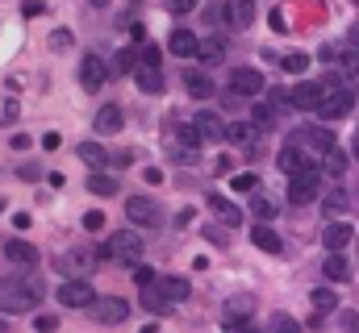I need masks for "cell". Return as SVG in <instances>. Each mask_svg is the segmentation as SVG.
Masks as SVG:
<instances>
[{
    "label": "cell",
    "mask_w": 359,
    "mask_h": 333,
    "mask_svg": "<svg viewBox=\"0 0 359 333\" xmlns=\"http://www.w3.org/2000/svg\"><path fill=\"white\" fill-rule=\"evenodd\" d=\"M126 217H130L134 225H159V208H155V200H147V196H130V200H126Z\"/></svg>",
    "instance_id": "10"
},
{
    "label": "cell",
    "mask_w": 359,
    "mask_h": 333,
    "mask_svg": "<svg viewBox=\"0 0 359 333\" xmlns=\"http://www.w3.org/2000/svg\"><path fill=\"white\" fill-rule=\"evenodd\" d=\"M59 142H63V138H59L55 129H50V134H42V150H59Z\"/></svg>",
    "instance_id": "48"
},
{
    "label": "cell",
    "mask_w": 359,
    "mask_h": 333,
    "mask_svg": "<svg viewBox=\"0 0 359 333\" xmlns=\"http://www.w3.org/2000/svg\"><path fill=\"white\" fill-rule=\"evenodd\" d=\"M113 67H117V76H126V71H138V55H134V50H117Z\"/></svg>",
    "instance_id": "35"
},
{
    "label": "cell",
    "mask_w": 359,
    "mask_h": 333,
    "mask_svg": "<svg viewBox=\"0 0 359 333\" xmlns=\"http://www.w3.org/2000/svg\"><path fill=\"white\" fill-rule=\"evenodd\" d=\"M343 71L347 76H359V42H347L343 46Z\"/></svg>",
    "instance_id": "34"
},
{
    "label": "cell",
    "mask_w": 359,
    "mask_h": 333,
    "mask_svg": "<svg viewBox=\"0 0 359 333\" xmlns=\"http://www.w3.org/2000/svg\"><path fill=\"white\" fill-rule=\"evenodd\" d=\"M163 4H168L172 13H192V8H196L201 0H163Z\"/></svg>",
    "instance_id": "44"
},
{
    "label": "cell",
    "mask_w": 359,
    "mask_h": 333,
    "mask_svg": "<svg viewBox=\"0 0 359 333\" xmlns=\"http://www.w3.org/2000/svg\"><path fill=\"white\" fill-rule=\"evenodd\" d=\"M255 134H259V125L251 121H234V125H226V142H234V146H251L255 142Z\"/></svg>",
    "instance_id": "22"
},
{
    "label": "cell",
    "mask_w": 359,
    "mask_h": 333,
    "mask_svg": "<svg viewBox=\"0 0 359 333\" xmlns=\"http://www.w3.org/2000/svg\"><path fill=\"white\" fill-rule=\"evenodd\" d=\"M196 46H201V38H196L192 29H172V38H168V50H172L176 59H188V55H196Z\"/></svg>",
    "instance_id": "18"
},
{
    "label": "cell",
    "mask_w": 359,
    "mask_h": 333,
    "mask_svg": "<svg viewBox=\"0 0 359 333\" xmlns=\"http://www.w3.org/2000/svg\"><path fill=\"white\" fill-rule=\"evenodd\" d=\"M184 87H188V96H196V100H209V96H213V80H209L205 71H188V76H184Z\"/></svg>",
    "instance_id": "24"
},
{
    "label": "cell",
    "mask_w": 359,
    "mask_h": 333,
    "mask_svg": "<svg viewBox=\"0 0 359 333\" xmlns=\"http://www.w3.org/2000/svg\"><path fill=\"white\" fill-rule=\"evenodd\" d=\"M318 187H322V171H318V166H305L301 175L288 179V200H292V204H309V200L318 196Z\"/></svg>",
    "instance_id": "6"
},
{
    "label": "cell",
    "mask_w": 359,
    "mask_h": 333,
    "mask_svg": "<svg viewBox=\"0 0 359 333\" xmlns=\"http://www.w3.org/2000/svg\"><path fill=\"white\" fill-rule=\"evenodd\" d=\"M100 258H121V262H134V267H138V258H142V238L130 234V229H121V234L109 238V246H100Z\"/></svg>",
    "instance_id": "4"
},
{
    "label": "cell",
    "mask_w": 359,
    "mask_h": 333,
    "mask_svg": "<svg viewBox=\"0 0 359 333\" xmlns=\"http://www.w3.org/2000/svg\"><path fill=\"white\" fill-rule=\"evenodd\" d=\"M92 317H96L100 325H121V321L130 317V304H126L121 296H104V300L92 304Z\"/></svg>",
    "instance_id": "7"
},
{
    "label": "cell",
    "mask_w": 359,
    "mask_h": 333,
    "mask_svg": "<svg viewBox=\"0 0 359 333\" xmlns=\"http://www.w3.org/2000/svg\"><path fill=\"white\" fill-rule=\"evenodd\" d=\"M355 4H359V0H355Z\"/></svg>",
    "instance_id": "55"
},
{
    "label": "cell",
    "mask_w": 359,
    "mask_h": 333,
    "mask_svg": "<svg viewBox=\"0 0 359 333\" xmlns=\"http://www.w3.org/2000/svg\"><path fill=\"white\" fill-rule=\"evenodd\" d=\"M222 21H226V25H234V29H247V25L255 21V0H226Z\"/></svg>",
    "instance_id": "11"
},
{
    "label": "cell",
    "mask_w": 359,
    "mask_h": 333,
    "mask_svg": "<svg viewBox=\"0 0 359 333\" xmlns=\"http://www.w3.org/2000/svg\"><path fill=\"white\" fill-rule=\"evenodd\" d=\"M309 300H313V309H318V317H330V313H334V304H339L330 288H318V292H313Z\"/></svg>",
    "instance_id": "33"
},
{
    "label": "cell",
    "mask_w": 359,
    "mask_h": 333,
    "mask_svg": "<svg viewBox=\"0 0 359 333\" xmlns=\"http://www.w3.org/2000/svg\"><path fill=\"white\" fill-rule=\"evenodd\" d=\"M188 279H180V275H159L151 288H142V304L151 309V313H163V309H172L180 300H188Z\"/></svg>",
    "instance_id": "2"
},
{
    "label": "cell",
    "mask_w": 359,
    "mask_h": 333,
    "mask_svg": "<svg viewBox=\"0 0 359 333\" xmlns=\"http://www.w3.org/2000/svg\"><path fill=\"white\" fill-rule=\"evenodd\" d=\"M280 67H284V71H292V76H301V71H309V55H284V59H280Z\"/></svg>",
    "instance_id": "36"
},
{
    "label": "cell",
    "mask_w": 359,
    "mask_h": 333,
    "mask_svg": "<svg viewBox=\"0 0 359 333\" xmlns=\"http://www.w3.org/2000/svg\"><path fill=\"white\" fill-rule=\"evenodd\" d=\"M292 142L301 146V150H318V155H330L339 142H334V134L326 129V125H301L297 134H292Z\"/></svg>",
    "instance_id": "5"
},
{
    "label": "cell",
    "mask_w": 359,
    "mask_h": 333,
    "mask_svg": "<svg viewBox=\"0 0 359 333\" xmlns=\"http://www.w3.org/2000/svg\"><path fill=\"white\" fill-rule=\"evenodd\" d=\"M271 333H301V325H297L288 313H276V317H271Z\"/></svg>",
    "instance_id": "38"
},
{
    "label": "cell",
    "mask_w": 359,
    "mask_h": 333,
    "mask_svg": "<svg viewBox=\"0 0 359 333\" xmlns=\"http://www.w3.org/2000/svg\"><path fill=\"white\" fill-rule=\"evenodd\" d=\"M88 192H96V196H117V179L104 175V171H92L88 175Z\"/></svg>",
    "instance_id": "30"
},
{
    "label": "cell",
    "mask_w": 359,
    "mask_h": 333,
    "mask_svg": "<svg viewBox=\"0 0 359 333\" xmlns=\"http://www.w3.org/2000/svg\"><path fill=\"white\" fill-rule=\"evenodd\" d=\"M196 59H205V63H222V59H226V42H222V38H201Z\"/></svg>",
    "instance_id": "26"
},
{
    "label": "cell",
    "mask_w": 359,
    "mask_h": 333,
    "mask_svg": "<svg viewBox=\"0 0 359 333\" xmlns=\"http://www.w3.org/2000/svg\"><path fill=\"white\" fill-rule=\"evenodd\" d=\"M134 279H138V288H151V283H155L159 275H155L151 267H142V262H138V267H134Z\"/></svg>",
    "instance_id": "41"
},
{
    "label": "cell",
    "mask_w": 359,
    "mask_h": 333,
    "mask_svg": "<svg viewBox=\"0 0 359 333\" xmlns=\"http://www.w3.org/2000/svg\"><path fill=\"white\" fill-rule=\"evenodd\" d=\"M322 275H326L330 283H343V279L351 275V267H347V258H343V254H330V258L322 262Z\"/></svg>",
    "instance_id": "28"
},
{
    "label": "cell",
    "mask_w": 359,
    "mask_h": 333,
    "mask_svg": "<svg viewBox=\"0 0 359 333\" xmlns=\"http://www.w3.org/2000/svg\"><path fill=\"white\" fill-rule=\"evenodd\" d=\"M209 204H213V213H217L226 225H238V221H243V208H238V204H230L226 196H209Z\"/></svg>",
    "instance_id": "27"
},
{
    "label": "cell",
    "mask_w": 359,
    "mask_h": 333,
    "mask_svg": "<svg viewBox=\"0 0 359 333\" xmlns=\"http://www.w3.org/2000/svg\"><path fill=\"white\" fill-rule=\"evenodd\" d=\"M4 258H8L13 267H34V262H38V250L29 246V242H21V238H8V242H4Z\"/></svg>",
    "instance_id": "17"
},
{
    "label": "cell",
    "mask_w": 359,
    "mask_h": 333,
    "mask_svg": "<svg viewBox=\"0 0 359 333\" xmlns=\"http://www.w3.org/2000/svg\"><path fill=\"white\" fill-rule=\"evenodd\" d=\"M355 238H359V234L347 225V221H343V225L334 221V225H326V229H322V242H326L330 254H343V246H347V242H355Z\"/></svg>",
    "instance_id": "16"
},
{
    "label": "cell",
    "mask_w": 359,
    "mask_h": 333,
    "mask_svg": "<svg viewBox=\"0 0 359 333\" xmlns=\"http://www.w3.org/2000/svg\"><path fill=\"white\" fill-rule=\"evenodd\" d=\"M13 117H17V100H4L0 104V121H13Z\"/></svg>",
    "instance_id": "49"
},
{
    "label": "cell",
    "mask_w": 359,
    "mask_h": 333,
    "mask_svg": "<svg viewBox=\"0 0 359 333\" xmlns=\"http://www.w3.org/2000/svg\"><path fill=\"white\" fill-rule=\"evenodd\" d=\"M109 80V71H104V63L96 59V55H84V63H80V83L88 87V92H100Z\"/></svg>",
    "instance_id": "15"
},
{
    "label": "cell",
    "mask_w": 359,
    "mask_h": 333,
    "mask_svg": "<svg viewBox=\"0 0 359 333\" xmlns=\"http://www.w3.org/2000/svg\"><path fill=\"white\" fill-rule=\"evenodd\" d=\"M59 267H63L67 275H80L84 267H92V250H72V254H63V258H59Z\"/></svg>",
    "instance_id": "29"
},
{
    "label": "cell",
    "mask_w": 359,
    "mask_h": 333,
    "mask_svg": "<svg viewBox=\"0 0 359 333\" xmlns=\"http://www.w3.org/2000/svg\"><path fill=\"white\" fill-rule=\"evenodd\" d=\"M251 242H255L259 250H268V254H280V250H284L280 234H276L271 225H255V229H251Z\"/></svg>",
    "instance_id": "23"
},
{
    "label": "cell",
    "mask_w": 359,
    "mask_h": 333,
    "mask_svg": "<svg viewBox=\"0 0 359 333\" xmlns=\"http://www.w3.org/2000/svg\"><path fill=\"white\" fill-rule=\"evenodd\" d=\"M80 159H84L88 166H96V171L109 163V155H104V146H100V142H84V146H80Z\"/></svg>",
    "instance_id": "31"
},
{
    "label": "cell",
    "mask_w": 359,
    "mask_h": 333,
    "mask_svg": "<svg viewBox=\"0 0 359 333\" xmlns=\"http://www.w3.org/2000/svg\"><path fill=\"white\" fill-rule=\"evenodd\" d=\"M276 117H280V113H276L271 104H255V125H259V129H271Z\"/></svg>",
    "instance_id": "37"
},
{
    "label": "cell",
    "mask_w": 359,
    "mask_h": 333,
    "mask_svg": "<svg viewBox=\"0 0 359 333\" xmlns=\"http://www.w3.org/2000/svg\"><path fill=\"white\" fill-rule=\"evenodd\" d=\"M238 333H255V330H238Z\"/></svg>",
    "instance_id": "51"
},
{
    "label": "cell",
    "mask_w": 359,
    "mask_h": 333,
    "mask_svg": "<svg viewBox=\"0 0 359 333\" xmlns=\"http://www.w3.org/2000/svg\"><path fill=\"white\" fill-rule=\"evenodd\" d=\"M288 100H292V108H301V113H318V104H322V83H297V87L288 92Z\"/></svg>",
    "instance_id": "12"
},
{
    "label": "cell",
    "mask_w": 359,
    "mask_h": 333,
    "mask_svg": "<svg viewBox=\"0 0 359 333\" xmlns=\"http://www.w3.org/2000/svg\"><path fill=\"white\" fill-rule=\"evenodd\" d=\"M351 104H355V96H351L339 80L322 83V104H318V117H322V121H339V117H347Z\"/></svg>",
    "instance_id": "3"
},
{
    "label": "cell",
    "mask_w": 359,
    "mask_h": 333,
    "mask_svg": "<svg viewBox=\"0 0 359 333\" xmlns=\"http://www.w3.org/2000/svg\"><path fill=\"white\" fill-rule=\"evenodd\" d=\"M251 309H255V300H251V296H234V300H226V313H222V321L234 330L238 321H247V317H251Z\"/></svg>",
    "instance_id": "19"
},
{
    "label": "cell",
    "mask_w": 359,
    "mask_h": 333,
    "mask_svg": "<svg viewBox=\"0 0 359 333\" xmlns=\"http://www.w3.org/2000/svg\"><path fill=\"white\" fill-rule=\"evenodd\" d=\"M0 333H4V321H0Z\"/></svg>",
    "instance_id": "53"
},
{
    "label": "cell",
    "mask_w": 359,
    "mask_h": 333,
    "mask_svg": "<svg viewBox=\"0 0 359 333\" xmlns=\"http://www.w3.org/2000/svg\"><path fill=\"white\" fill-rule=\"evenodd\" d=\"M72 42H76V34H72V29H55V34H50V50H67Z\"/></svg>",
    "instance_id": "39"
},
{
    "label": "cell",
    "mask_w": 359,
    "mask_h": 333,
    "mask_svg": "<svg viewBox=\"0 0 359 333\" xmlns=\"http://www.w3.org/2000/svg\"><path fill=\"white\" fill-rule=\"evenodd\" d=\"M322 208H326V213H347V192H330Z\"/></svg>",
    "instance_id": "40"
},
{
    "label": "cell",
    "mask_w": 359,
    "mask_h": 333,
    "mask_svg": "<svg viewBox=\"0 0 359 333\" xmlns=\"http://www.w3.org/2000/svg\"><path fill=\"white\" fill-rule=\"evenodd\" d=\"M142 67H159V46H142Z\"/></svg>",
    "instance_id": "45"
},
{
    "label": "cell",
    "mask_w": 359,
    "mask_h": 333,
    "mask_svg": "<svg viewBox=\"0 0 359 333\" xmlns=\"http://www.w3.org/2000/svg\"><path fill=\"white\" fill-rule=\"evenodd\" d=\"M355 159H359V138H355Z\"/></svg>",
    "instance_id": "50"
},
{
    "label": "cell",
    "mask_w": 359,
    "mask_h": 333,
    "mask_svg": "<svg viewBox=\"0 0 359 333\" xmlns=\"http://www.w3.org/2000/svg\"><path fill=\"white\" fill-rule=\"evenodd\" d=\"M230 92H234V96H259V92H264V71L238 67V71L230 76Z\"/></svg>",
    "instance_id": "9"
},
{
    "label": "cell",
    "mask_w": 359,
    "mask_h": 333,
    "mask_svg": "<svg viewBox=\"0 0 359 333\" xmlns=\"http://www.w3.org/2000/svg\"><path fill=\"white\" fill-rule=\"evenodd\" d=\"M347 163H351V159H347V155L334 146L330 155H322V175H330V179H343V175H347Z\"/></svg>",
    "instance_id": "25"
},
{
    "label": "cell",
    "mask_w": 359,
    "mask_h": 333,
    "mask_svg": "<svg viewBox=\"0 0 359 333\" xmlns=\"http://www.w3.org/2000/svg\"><path fill=\"white\" fill-rule=\"evenodd\" d=\"M92 4H104V0H92Z\"/></svg>",
    "instance_id": "52"
},
{
    "label": "cell",
    "mask_w": 359,
    "mask_h": 333,
    "mask_svg": "<svg viewBox=\"0 0 359 333\" xmlns=\"http://www.w3.org/2000/svg\"><path fill=\"white\" fill-rule=\"evenodd\" d=\"M84 229H88V234L104 229V213H96V208H92V213H84Z\"/></svg>",
    "instance_id": "43"
},
{
    "label": "cell",
    "mask_w": 359,
    "mask_h": 333,
    "mask_svg": "<svg viewBox=\"0 0 359 333\" xmlns=\"http://www.w3.org/2000/svg\"><path fill=\"white\" fill-rule=\"evenodd\" d=\"M46 13V0H21V17H42Z\"/></svg>",
    "instance_id": "42"
},
{
    "label": "cell",
    "mask_w": 359,
    "mask_h": 333,
    "mask_svg": "<svg viewBox=\"0 0 359 333\" xmlns=\"http://www.w3.org/2000/svg\"><path fill=\"white\" fill-rule=\"evenodd\" d=\"M134 83H138V92L159 96V92H163V71H159V67H138V71H134Z\"/></svg>",
    "instance_id": "20"
},
{
    "label": "cell",
    "mask_w": 359,
    "mask_h": 333,
    "mask_svg": "<svg viewBox=\"0 0 359 333\" xmlns=\"http://www.w3.org/2000/svg\"><path fill=\"white\" fill-rule=\"evenodd\" d=\"M59 304H67V309H92V304H96L92 283H84V279H67V283L59 288Z\"/></svg>",
    "instance_id": "8"
},
{
    "label": "cell",
    "mask_w": 359,
    "mask_h": 333,
    "mask_svg": "<svg viewBox=\"0 0 359 333\" xmlns=\"http://www.w3.org/2000/svg\"><path fill=\"white\" fill-rule=\"evenodd\" d=\"M255 187V175H234V192H251Z\"/></svg>",
    "instance_id": "47"
},
{
    "label": "cell",
    "mask_w": 359,
    "mask_h": 333,
    "mask_svg": "<svg viewBox=\"0 0 359 333\" xmlns=\"http://www.w3.org/2000/svg\"><path fill=\"white\" fill-rule=\"evenodd\" d=\"M121 104H104L100 113H96V134H117L121 129Z\"/></svg>",
    "instance_id": "21"
},
{
    "label": "cell",
    "mask_w": 359,
    "mask_h": 333,
    "mask_svg": "<svg viewBox=\"0 0 359 333\" xmlns=\"http://www.w3.org/2000/svg\"><path fill=\"white\" fill-rule=\"evenodd\" d=\"M355 242H359V238H355Z\"/></svg>",
    "instance_id": "54"
},
{
    "label": "cell",
    "mask_w": 359,
    "mask_h": 333,
    "mask_svg": "<svg viewBox=\"0 0 359 333\" xmlns=\"http://www.w3.org/2000/svg\"><path fill=\"white\" fill-rule=\"evenodd\" d=\"M192 125H196V134H201L205 142H226V125H222V117H217V113L201 108V113L192 117Z\"/></svg>",
    "instance_id": "13"
},
{
    "label": "cell",
    "mask_w": 359,
    "mask_h": 333,
    "mask_svg": "<svg viewBox=\"0 0 359 333\" xmlns=\"http://www.w3.org/2000/svg\"><path fill=\"white\" fill-rule=\"evenodd\" d=\"M38 296H42L38 279H25V275H8V279H0V313H4V317H8V313H25V309H34Z\"/></svg>",
    "instance_id": "1"
},
{
    "label": "cell",
    "mask_w": 359,
    "mask_h": 333,
    "mask_svg": "<svg viewBox=\"0 0 359 333\" xmlns=\"http://www.w3.org/2000/svg\"><path fill=\"white\" fill-rule=\"evenodd\" d=\"M34 325H38V333H55L59 330V317H38Z\"/></svg>",
    "instance_id": "46"
},
{
    "label": "cell",
    "mask_w": 359,
    "mask_h": 333,
    "mask_svg": "<svg viewBox=\"0 0 359 333\" xmlns=\"http://www.w3.org/2000/svg\"><path fill=\"white\" fill-rule=\"evenodd\" d=\"M251 213L259 217V225H268L271 217L280 213V204H276V200H268V196H255V200H251Z\"/></svg>",
    "instance_id": "32"
},
{
    "label": "cell",
    "mask_w": 359,
    "mask_h": 333,
    "mask_svg": "<svg viewBox=\"0 0 359 333\" xmlns=\"http://www.w3.org/2000/svg\"><path fill=\"white\" fill-rule=\"evenodd\" d=\"M276 166H280V171H284V175L292 179V175H301L305 166H313V163H309V155H305V150H301V146L292 142V146H284V150L276 155Z\"/></svg>",
    "instance_id": "14"
}]
</instances>
